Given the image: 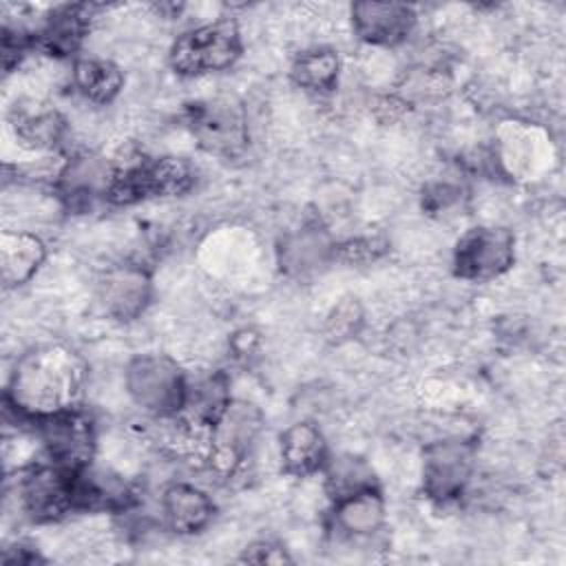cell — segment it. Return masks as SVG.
<instances>
[{
	"mask_svg": "<svg viewBox=\"0 0 566 566\" xmlns=\"http://www.w3.org/2000/svg\"><path fill=\"white\" fill-rule=\"evenodd\" d=\"M84 360L64 345H42L22 354L11 371L4 400L27 422L80 407Z\"/></svg>",
	"mask_w": 566,
	"mask_h": 566,
	"instance_id": "6da1fadb",
	"label": "cell"
},
{
	"mask_svg": "<svg viewBox=\"0 0 566 566\" xmlns=\"http://www.w3.org/2000/svg\"><path fill=\"white\" fill-rule=\"evenodd\" d=\"M195 168L184 157H146L124 153L111 161V181L106 201L130 206L150 197H179L195 186Z\"/></svg>",
	"mask_w": 566,
	"mask_h": 566,
	"instance_id": "7a4b0ae2",
	"label": "cell"
},
{
	"mask_svg": "<svg viewBox=\"0 0 566 566\" xmlns=\"http://www.w3.org/2000/svg\"><path fill=\"white\" fill-rule=\"evenodd\" d=\"M243 51L241 31L234 20H217L181 33L170 51L168 64L177 75H203L230 69Z\"/></svg>",
	"mask_w": 566,
	"mask_h": 566,
	"instance_id": "3957f363",
	"label": "cell"
},
{
	"mask_svg": "<svg viewBox=\"0 0 566 566\" xmlns=\"http://www.w3.org/2000/svg\"><path fill=\"white\" fill-rule=\"evenodd\" d=\"M126 391L137 407L157 418H175L184 405L188 376L164 354L135 356L126 367Z\"/></svg>",
	"mask_w": 566,
	"mask_h": 566,
	"instance_id": "277c9868",
	"label": "cell"
},
{
	"mask_svg": "<svg viewBox=\"0 0 566 566\" xmlns=\"http://www.w3.org/2000/svg\"><path fill=\"white\" fill-rule=\"evenodd\" d=\"M18 495L33 522H55L75 511V471L51 460L33 464L22 471Z\"/></svg>",
	"mask_w": 566,
	"mask_h": 566,
	"instance_id": "5b68a950",
	"label": "cell"
},
{
	"mask_svg": "<svg viewBox=\"0 0 566 566\" xmlns=\"http://www.w3.org/2000/svg\"><path fill=\"white\" fill-rule=\"evenodd\" d=\"M475 444L471 440L449 438L424 447L422 451V491L436 504L455 502L473 473Z\"/></svg>",
	"mask_w": 566,
	"mask_h": 566,
	"instance_id": "8992f818",
	"label": "cell"
},
{
	"mask_svg": "<svg viewBox=\"0 0 566 566\" xmlns=\"http://www.w3.org/2000/svg\"><path fill=\"white\" fill-rule=\"evenodd\" d=\"M515 237L506 228L478 226L453 248V274L464 281H489L513 265Z\"/></svg>",
	"mask_w": 566,
	"mask_h": 566,
	"instance_id": "52a82bcc",
	"label": "cell"
},
{
	"mask_svg": "<svg viewBox=\"0 0 566 566\" xmlns=\"http://www.w3.org/2000/svg\"><path fill=\"white\" fill-rule=\"evenodd\" d=\"M186 124L197 144L219 157H234L248 146L243 111L230 99L195 102L186 108Z\"/></svg>",
	"mask_w": 566,
	"mask_h": 566,
	"instance_id": "ba28073f",
	"label": "cell"
},
{
	"mask_svg": "<svg viewBox=\"0 0 566 566\" xmlns=\"http://www.w3.org/2000/svg\"><path fill=\"white\" fill-rule=\"evenodd\" d=\"M33 424L51 462L71 471L93 464L95 424L82 407L40 418Z\"/></svg>",
	"mask_w": 566,
	"mask_h": 566,
	"instance_id": "9c48e42d",
	"label": "cell"
},
{
	"mask_svg": "<svg viewBox=\"0 0 566 566\" xmlns=\"http://www.w3.org/2000/svg\"><path fill=\"white\" fill-rule=\"evenodd\" d=\"M261 429V413L248 402H230L210 433V462L221 473H232Z\"/></svg>",
	"mask_w": 566,
	"mask_h": 566,
	"instance_id": "30bf717a",
	"label": "cell"
},
{
	"mask_svg": "<svg viewBox=\"0 0 566 566\" xmlns=\"http://www.w3.org/2000/svg\"><path fill=\"white\" fill-rule=\"evenodd\" d=\"M230 402V382L226 374L212 371L195 380L188 378L184 405L175 420H179V424H184L190 436L197 433L210 440L214 424L221 420Z\"/></svg>",
	"mask_w": 566,
	"mask_h": 566,
	"instance_id": "8fae6325",
	"label": "cell"
},
{
	"mask_svg": "<svg viewBox=\"0 0 566 566\" xmlns=\"http://www.w3.org/2000/svg\"><path fill=\"white\" fill-rule=\"evenodd\" d=\"M356 35L374 46H396L416 27V11L405 2H356L352 4Z\"/></svg>",
	"mask_w": 566,
	"mask_h": 566,
	"instance_id": "7c38bea8",
	"label": "cell"
},
{
	"mask_svg": "<svg viewBox=\"0 0 566 566\" xmlns=\"http://www.w3.org/2000/svg\"><path fill=\"white\" fill-rule=\"evenodd\" d=\"M93 4H60L51 9L40 29L33 31V49L53 57H71L80 51L93 18Z\"/></svg>",
	"mask_w": 566,
	"mask_h": 566,
	"instance_id": "4fadbf2b",
	"label": "cell"
},
{
	"mask_svg": "<svg viewBox=\"0 0 566 566\" xmlns=\"http://www.w3.org/2000/svg\"><path fill=\"white\" fill-rule=\"evenodd\" d=\"M99 301L113 318H137L150 301L148 272L139 263L113 265L99 281Z\"/></svg>",
	"mask_w": 566,
	"mask_h": 566,
	"instance_id": "5bb4252c",
	"label": "cell"
},
{
	"mask_svg": "<svg viewBox=\"0 0 566 566\" xmlns=\"http://www.w3.org/2000/svg\"><path fill=\"white\" fill-rule=\"evenodd\" d=\"M55 190L71 208L88 206L93 199H106L111 181V161L95 155H75L64 161L55 175Z\"/></svg>",
	"mask_w": 566,
	"mask_h": 566,
	"instance_id": "9a60e30c",
	"label": "cell"
},
{
	"mask_svg": "<svg viewBox=\"0 0 566 566\" xmlns=\"http://www.w3.org/2000/svg\"><path fill=\"white\" fill-rule=\"evenodd\" d=\"M137 502L124 478L93 464L75 471V511L126 513Z\"/></svg>",
	"mask_w": 566,
	"mask_h": 566,
	"instance_id": "2e32d148",
	"label": "cell"
},
{
	"mask_svg": "<svg viewBox=\"0 0 566 566\" xmlns=\"http://www.w3.org/2000/svg\"><path fill=\"white\" fill-rule=\"evenodd\" d=\"M161 515L172 533L192 535L212 522L214 502L206 491L186 482H175L161 493Z\"/></svg>",
	"mask_w": 566,
	"mask_h": 566,
	"instance_id": "e0dca14e",
	"label": "cell"
},
{
	"mask_svg": "<svg viewBox=\"0 0 566 566\" xmlns=\"http://www.w3.org/2000/svg\"><path fill=\"white\" fill-rule=\"evenodd\" d=\"M281 464L287 475L307 478L323 471L329 451L321 429L312 422L290 424L279 440Z\"/></svg>",
	"mask_w": 566,
	"mask_h": 566,
	"instance_id": "ac0fdd59",
	"label": "cell"
},
{
	"mask_svg": "<svg viewBox=\"0 0 566 566\" xmlns=\"http://www.w3.org/2000/svg\"><path fill=\"white\" fill-rule=\"evenodd\" d=\"M9 124L15 139L31 150L55 148L66 130L64 117L53 106L33 99L15 102L9 113Z\"/></svg>",
	"mask_w": 566,
	"mask_h": 566,
	"instance_id": "d6986e66",
	"label": "cell"
},
{
	"mask_svg": "<svg viewBox=\"0 0 566 566\" xmlns=\"http://www.w3.org/2000/svg\"><path fill=\"white\" fill-rule=\"evenodd\" d=\"M44 241L27 230H4L0 234V279L4 287L24 285L44 263Z\"/></svg>",
	"mask_w": 566,
	"mask_h": 566,
	"instance_id": "ffe728a7",
	"label": "cell"
},
{
	"mask_svg": "<svg viewBox=\"0 0 566 566\" xmlns=\"http://www.w3.org/2000/svg\"><path fill=\"white\" fill-rule=\"evenodd\" d=\"M385 522V500L380 489H369L334 502V526L352 537L376 533Z\"/></svg>",
	"mask_w": 566,
	"mask_h": 566,
	"instance_id": "44dd1931",
	"label": "cell"
},
{
	"mask_svg": "<svg viewBox=\"0 0 566 566\" xmlns=\"http://www.w3.org/2000/svg\"><path fill=\"white\" fill-rule=\"evenodd\" d=\"M73 84L88 102L108 104L119 95L124 86V73L111 60L80 57L73 64Z\"/></svg>",
	"mask_w": 566,
	"mask_h": 566,
	"instance_id": "7402d4cb",
	"label": "cell"
},
{
	"mask_svg": "<svg viewBox=\"0 0 566 566\" xmlns=\"http://www.w3.org/2000/svg\"><path fill=\"white\" fill-rule=\"evenodd\" d=\"M340 60L334 49L318 46L294 57L290 75L292 82L310 93H329L338 84Z\"/></svg>",
	"mask_w": 566,
	"mask_h": 566,
	"instance_id": "603a6c76",
	"label": "cell"
},
{
	"mask_svg": "<svg viewBox=\"0 0 566 566\" xmlns=\"http://www.w3.org/2000/svg\"><path fill=\"white\" fill-rule=\"evenodd\" d=\"M323 473H325V491L332 497V502L345 500L349 495H356L369 489H378L371 467L356 455L327 458Z\"/></svg>",
	"mask_w": 566,
	"mask_h": 566,
	"instance_id": "cb8c5ba5",
	"label": "cell"
},
{
	"mask_svg": "<svg viewBox=\"0 0 566 566\" xmlns=\"http://www.w3.org/2000/svg\"><path fill=\"white\" fill-rule=\"evenodd\" d=\"M336 245H327L321 230L316 228H305L294 237H287L283 245L279 248L281 252V268L287 272H305L316 268L318 263L325 261V256L332 252L334 254Z\"/></svg>",
	"mask_w": 566,
	"mask_h": 566,
	"instance_id": "d4e9b609",
	"label": "cell"
},
{
	"mask_svg": "<svg viewBox=\"0 0 566 566\" xmlns=\"http://www.w3.org/2000/svg\"><path fill=\"white\" fill-rule=\"evenodd\" d=\"M363 325V310L356 303V298H345L343 303H338L332 314L327 316V336L336 343L352 338L354 334H358Z\"/></svg>",
	"mask_w": 566,
	"mask_h": 566,
	"instance_id": "484cf974",
	"label": "cell"
},
{
	"mask_svg": "<svg viewBox=\"0 0 566 566\" xmlns=\"http://www.w3.org/2000/svg\"><path fill=\"white\" fill-rule=\"evenodd\" d=\"M387 250V243L378 237H356L334 248V256L345 263H371L380 259Z\"/></svg>",
	"mask_w": 566,
	"mask_h": 566,
	"instance_id": "4316f807",
	"label": "cell"
},
{
	"mask_svg": "<svg viewBox=\"0 0 566 566\" xmlns=\"http://www.w3.org/2000/svg\"><path fill=\"white\" fill-rule=\"evenodd\" d=\"M241 559L252 562V564H285V562H292L287 551L281 544H274V542H254V544H250Z\"/></svg>",
	"mask_w": 566,
	"mask_h": 566,
	"instance_id": "83f0119b",
	"label": "cell"
},
{
	"mask_svg": "<svg viewBox=\"0 0 566 566\" xmlns=\"http://www.w3.org/2000/svg\"><path fill=\"white\" fill-rule=\"evenodd\" d=\"M460 201V190L449 184H433L422 195V206L431 212H440Z\"/></svg>",
	"mask_w": 566,
	"mask_h": 566,
	"instance_id": "f1b7e54d",
	"label": "cell"
}]
</instances>
